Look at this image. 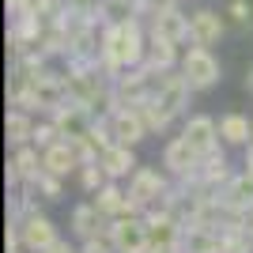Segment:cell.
Returning a JSON list of instances; mask_svg holds the SVG:
<instances>
[{"label": "cell", "instance_id": "obj_1", "mask_svg": "<svg viewBox=\"0 0 253 253\" xmlns=\"http://www.w3.org/2000/svg\"><path fill=\"white\" fill-rule=\"evenodd\" d=\"M144 57H148V34L140 27V19L102 27V57H98V68H102L106 80H117L125 68L144 64Z\"/></svg>", "mask_w": 253, "mask_h": 253}, {"label": "cell", "instance_id": "obj_2", "mask_svg": "<svg viewBox=\"0 0 253 253\" xmlns=\"http://www.w3.org/2000/svg\"><path fill=\"white\" fill-rule=\"evenodd\" d=\"M106 238L117 253H151V227H148V215H140V211L110 219Z\"/></svg>", "mask_w": 253, "mask_h": 253}, {"label": "cell", "instance_id": "obj_3", "mask_svg": "<svg viewBox=\"0 0 253 253\" xmlns=\"http://www.w3.org/2000/svg\"><path fill=\"white\" fill-rule=\"evenodd\" d=\"M155 84H159V72H151L148 64H136V68H125L110 87H114L117 106H140L144 98L155 95Z\"/></svg>", "mask_w": 253, "mask_h": 253}, {"label": "cell", "instance_id": "obj_4", "mask_svg": "<svg viewBox=\"0 0 253 253\" xmlns=\"http://www.w3.org/2000/svg\"><path fill=\"white\" fill-rule=\"evenodd\" d=\"M167 193H170L167 178H163L159 170H151V167H136V174L128 178V201L136 204L140 215L151 211V208H159V204L167 201Z\"/></svg>", "mask_w": 253, "mask_h": 253}, {"label": "cell", "instance_id": "obj_5", "mask_svg": "<svg viewBox=\"0 0 253 253\" xmlns=\"http://www.w3.org/2000/svg\"><path fill=\"white\" fill-rule=\"evenodd\" d=\"M181 72H185V80H189L193 91H208V87L219 84V61H215L211 49H204V45L185 49V57H181Z\"/></svg>", "mask_w": 253, "mask_h": 253}, {"label": "cell", "instance_id": "obj_6", "mask_svg": "<svg viewBox=\"0 0 253 253\" xmlns=\"http://www.w3.org/2000/svg\"><path fill=\"white\" fill-rule=\"evenodd\" d=\"M95 110L91 106H80V102H64L61 110H53V125L61 128L64 140H84L91 136V128H95Z\"/></svg>", "mask_w": 253, "mask_h": 253}, {"label": "cell", "instance_id": "obj_7", "mask_svg": "<svg viewBox=\"0 0 253 253\" xmlns=\"http://www.w3.org/2000/svg\"><path fill=\"white\" fill-rule=\"evenodd\" d=\"M189 80H185V72H163L159 76V84H155V102L167 110L170 117H178L185 106H189Z\"/></svg>", "mask_w": 253, "mask_h": 253}, {"label": "cell", "instance_id": "obj_8", "mask_svg": "<svg viewBox=\"0 0 253 253\" xmlns=\"http://www.w3.org/2000/svg\"><path fill=\"white\" fill-rule=\"evenodd\" d=\"M201 151H193V144L185 136H174L167 144V151H163V167L174 174V178H197V170H201Z\"/></svg>", "mask_w": 253, "mask_h": 253}, {"label": "cell", "instance_id": "obj_9", "mask_svg": "<svg viewBox=\"0 0 253 253\" xmlns=\"http://www.w3.org/2000/svg\"><path fill=\"white\" fill-rule=\"evenodd\" d=\"M19 234H23L27 253H42V250H49V246L57 242V227H53V219L42 215V211H27L19 219Z\"/></svg>", "mask_w": 253, "mask_h": 253}, {"label": "cell", "instance_id": "obj_10", "mask_svg": "<svg viewBox=\"0 0 253 253\" xmlns=\"http://www.w3.org/2000/svg\"><path fill=\"white\" fill-rule=\"evenodd\" d=\"M110 128H114V144H128V148H136L148 136V125H144L136 106H117L110 114Z\"/></svg>", "mask_w": 253, "mask_h": 253}, {"label": "cell", "instance_id": "obj_11", "mask_svg": "<svg viewBox=\"0 0 253 253\" xmlns=\"http://www.w3.org/2000/svg\"><path fill=\"white\" fill-rule=\"evenodd\" d=\"M219 204L231 211V215H250L253 211V174H246V170L234 174L219 189Z\"/></svg>", "mask_w": 253, "mask_h": 253}, {"label": "cell", "instance_id": "obj_12", "mask_svg": "<svg viewBox=\"0 0 253 253\" xmlns=\"http://www.w3.org/2000/svg\"><path fill=\"white\" fill-rule=\"evenodd\" d=\"M106 231H110V219H106L102 211L95 208V201H91V204H80V208H72V234L80 238V242H95V238H106Z\"/></svg>", "mask_w": 253, "mask_h": 253}, {"label": "cell", "instance_id": "obj_13", "mask_svg": "<svg viewBox=\"0 0 253 253\" xmlns=\"http://www.w3.org/2000/svg\"><path fill=\"white\" fill-rule=\"evenodd\" d=\"M223 38V19H219V11H193L189 15V42L193 45H204V49H211V45Z\"/></svg>", "mask_w": 253, "mask_h": 253}, {"label": "cell", "instance_id": "obj_14", "mask_svg": "<svg viewBox=\"0 0 253 253\" xmlns=\"http://www.w3.org/2000/svg\"><path fill=\"white\" fill-rule=\"evenodd\" d=\"M181 136L193 144V151H201V155H211V151L219 148V125L211 121V117H189L185 128H181Z\"/></svg>", "mask_w": 253, "mask_h": 253}, {"label": "cell", "instance_id": "obj_15", "mask_svg": "<svg viewBox=\"0 0 253 253\" xmlns=\"http://www.w3.org/2000/svg\"><path fill=\"white\" fill-rule=\"evenodd\" d=\"M42 167H45V174H53V178H68V174L80 170L84 163H80V155H76L72 140H57L53 148L42 151Z\"/></svg>", "mask_w": 253, "mask_h": 253}, {"label": "cell", "instance_id": "obj_16", "mask_svg": "<svg viewBox=\"0 0 253 253\" xmlns=\"http://www.w3.org/2000/svg\"><path fill=\"white\" fill-rule=\"evenodd\" d=\"M98 167L106 170V178L117 181V178H132L136 174V155L128 144H110V148L98 155Z\"/></svg>", "mask_w": 253, "mask_h": 253}, {"label": "cell", "instance_id": "obj_17", "mask_svg": "<svg viewBox=\"0 0 253 253\" xmlns=\"http://www.w3.org/2000/svg\"><path fill=\"white\" fill-rule=\"evenodd\" d=\"M223 234L215 227H201V223H185V234H181V253H219Z\"/></svg>", "mask_w": 253, "mask_h": 253}, {"label": "cell", "instance_id": "obj_18", "mask_svg": "<svg viewBox=\"0 0 253 253\" xmlns=\"http://www.w3.org/2000/svg\"><path fill=\"white\" fill-rule=\"evenodd\" d=\"M95 208L102 211L106 219H117V215H136V204L128 201V193L117 189L114 181H106L102 189L95 193Z\"/></svg>", "mask_w": 253, "mask_h": 253}, {"label": "cell", "instance_id": "obj_19", "mask_svg": "<svg viewBox=\"0 0 253 253\" xmlns=\"http://www.w3.org/2000/svg\"><path fill=\"white\" fill-rule=\"evenodd\" d=\"M144 64L159 76L170 72V68L178 64V42H170L163 34H148V57H144Z\"/></svg>", "mask_w": 253, "mask_h": 253}, {"label": "cell", "instance_id": "obj_20", "mask_svg": "<svg viewBox=\"0 0 253 253\" xmlns=\"http://www.w3.org/2000/svg\"><path fill=\"white\" fill-rule=\"evenodd\" d=\"M151 34H163V38H170V42H189V15H181L178 8L170 11H159V15H151Z\"/></svg>", "mask_w": 253, "mask_h": 253}, {"label": "cell", "instance_id": "obj_21", "mask_svg": "<svg viewBox=\"0 0 253 253\" xmlns=\"http://www.w3.org/2000/svg\"><path fill=\"white\" fill-rule=\"evenodd\" d=\"M197 178H201L204 185H208V189H215V193H219L223 185L231 181V170H227V155H223L219 148L211 151V155H204V159H201V170H197Z\"/></svg>", "mask_w": 253, "mask_h": 253}, {"label": "cell", "instance_id": "obj_22", "mask_svg": "<svg viewBox=\"0 0 253 253\" xmlns=\"http://www.w3.org/2000/svg\"><path fill=\"white\" fill-rule=\"evenodd\" d=\"M136 15H144L140 0H102L98 23H102V27H110V23H128V19H136Z\"/></svg>", "mask_w": 253, "mask_h": 253}, {"label": "cell", "instance_id": "obj_23", "mask_svg": "<svg viewBox=\"0 0 253 253\" xmlns=\"http://www.w3.org/2000/svg\"><path fill=\"white\" fill-rule=\"evenodd\" d=\"M219 136L227 140V144H234V148H242V144L253 140V121L242 117V114H227L219 121Z\"/></svg>", "mask_w": 253, "mask_h": 253}, {"label": "cell", "instance_id": "obj_24", "mask_svg": "<svg viewBox=\"0 0 253 253\" xmlns=\"http://www.w3.org/2000/svg\"><path fill=\"white\" fill-rule=\"evenodd\" d=\"M4 132H8V140L15 144V148H23V144H31L34 140V121L27 110H11L8 121H4Z\"/></svg>", "mask_w": 253, "mask_h": 253}, {"label": "cell", "instance_id": "obj_25", "mask_svg": "<svg viewBox=\"0 0 253 253\" xmlns=\"http://www.w3.org/2000/svg\"><path fill=\"white\" fill-rule=\"evenodd\" d=\"M136 110H140V117H144L148 132H167V128H170V121H174V117H170L167 110H163V106L155 102V98H144V102H140Z\"/></svg>", "mask_w": 253, "mask_h": 253}, {"label": "cell", "instance_id": "obj_26", "mask_svg": "<svg viewBox=\"0 0 253 253\" xmlns=\"http://www.w3.org/2000/svg\"><path fill=\"white\" fill-rule=\"evenodd\" d=\"M68 15L76 19H87V23H98V11H102V0H64Z\"/></svg>", "mask_w": 253, "mask_h": 253}, {"label": "cell", "instance_id": "obj_27", "mask_svg": "<svg viewBox=\"0 0 253 253\" xmlns=\"http://www.w3.org/2000/svg\"><path fill=\"white\" fill-rule=\"evenodd\" d=\"M80 181H84V189H87V193H98L110 178H106V170L98 167V163H87V167H80Z\"/></svg>", "mask_w": 253, "mask_h": 253}, {"label": "cell", "instance_id": "obj_28", "mask_svg": "<svg viewBox=\"0 0 253 253\" xmlns=\"http://www.w3.org/2000/svg\"><path fill=\"white\" fill-rule=\"evenodd\" d=\"M57 140H64V136H61V128L53 125V121H49V125H34V144H38L42 151H45V148H53Z\"/></svg>", "mask_w": 253, "mask_h": 253}, {"label": "cell", "instance_id": "obj_29", "mask_svg": "<svg viewBox=\"0 0 253 253\" xmlns=\"http://www.w3.org/2000/svg\"><path fill=\"white\" fill-rule=\"evenodd\" d=\"M38 193H42L45 201H61V178H53V174H42V178L34 181Z\"/></svg>", "mask_w": 253, "mask_h": 253}, {"label": "cell", "instance_id": "obj_30", "mask_svg": "<svg viewBox=\"0 0 253 253\" xmlns=\"http://www.w3.org/2000/svg\"><path fill=\"white\" fill-rule=\"evenodd\" d=\"M140 8H144V15H159V11L178 8V0H140Z\"/></svg>", "mask_w": 253, "mask_h": 253}, {"label": "cell", "instance_id": "obj_31", "mask_svg": "<svg viewBox=\"0 0 253 253\" xmlns=\"http://www.w3.org/2000/svg\"><path fill=\"white\" fill-rule=\"evenodd\" d=\"M227 11H231L234 23H242V27L250 23V4H246V0H231V8H227Z\"/></svg>", "mask_w": 253, "mask_h": 253}, {"label": "cell", "instance_id": "obj_32", "mask_svg": "<svg viewBox=\"0 0 253 253\" xmlns=\"http://www.w3.org/2000/svg\"><path fill=\"white\" fill-rule=\"evenodd\" d=\"M80 253H117V250L110 246V238H95V242H84V246H80Z\"/></svg>", "mask_w": 253, "mask_h": 253}, {"label": "cell", "instance_id": "obj_33", "mask_svg": "<svg viewBox=\"0 0 253 253\" xmlns=\"http://www.w3.org/2000/svg\"><path fill=\"white\" fill-rule=\"evenodd\" d=\"M42 253H80V250H72L68 242H61V238H57V242H53L49 250H42Z\"/></svg>", "mask_w": 253, "mask_h": 253}, {"label": "cell", "instance_id": "obj_34", "mask_svg": "<svg viewBox=\"0 0 253 253\" xmlns=\"http://www.w3.org/2000/svg\"><path fill=\"white\" fill-rule=\"evenodd\" d=\"M246 148H250L246 151V174H253V144H246Z\"/></svg>", "mask_w": 253, "mask_h": 253}, {"label": "cell", "instance_id": "obj_35", "mask_svg": "<svg viewBox=\"0 0 253 253\" xmlns=\"http://www.w3.org/2000/svg\"><path fill=\"white\" fill-rule=\"evenodd\" d=\"M246 91H250V95H253V68H250V72H246Z\"/></svg>", "mask_w": 253, "mask_h": 253}, {"label": "cell", "instance_id": "obj_36", "mask_svg": "<svg viewBox=\"0 0 253 253\" xmlns=\"http://www.w3.org/2000/svg\"><path fill=\"white\" fill-rule=\"evenodd\" d=\"M167 253H181V250H167Z\"/></svg>", "mask_w": 253, "mask_h": 253}, {"label": "cell", "instance_id": "obj_37", "mask_svg": "<svg viewBox=\"0 0 253 253\" xmlns=\"http://www.w3.org/2000/svg\"><path fill=\"white\" fill-rule=\"evenodd\" d=\"M250 144H253V140H250Z\"/></svg>", "mask_w": 253, "mask_h": 253}]
</instances>
